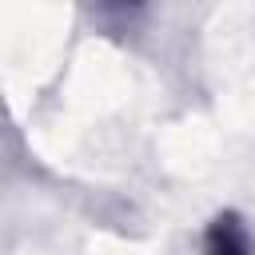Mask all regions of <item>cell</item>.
<instances>
[{
    "label": "cell",
    "mask_w": 255,
    "mask_h": 255,
    "mask_svg": "<svg viewBox=\"0 0 255 255\" xmlns=\"http://www.w3.org/2000/svg\"><path fill=\"white\" fill-rule=\"evenodd\" d=\"M207 255H255L247 227L235 215H219L207 227Z\"/></svg>",
    "instance_id": "1"
}]
</instances>
